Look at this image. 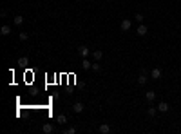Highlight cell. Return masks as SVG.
Listing matches in <instances>:
<instances>
[{
  "label": "cell",
  "mask_w": 181,
  "mask_h": 134,
  "mask_svg": "<svg viewBox=\"0 0 181 134\" xmlns=\"http://www.w3.org/2000/svg\"><path fill=\"white\" fill-rule=\"evenodd\" d=\"M56 123H58V125H65V123H67V116H65V114H58V116H56Z\"/></svg>",
  "instance_id": "7c38bea8"
},
{
  "label": "cell",
  "mask_w": 181,
  "mask_h": 134,
  "mask_svg": "<svg viewBox=\"0 0 181 134\" xmlns=\"http://www.w3.org/2000/svg\"><path fill=\"white\" fill-rule=\"evenodd\" d=\"M158 111H159V112H169V111H170V105L167 103V102H159V103H158Z\"/></svg>",
  "instance_id": "8992f818"
},
{
  "label": "cell",
  "mask_w": 181,
  "mask_h": 134,
  "mask_svg": "<svg viewBox=\"0 0 181 134\" xmlns=\"http://www.w3.org/2000/svg\"><path fill=\"white\" fill-rule=\"evenodd\" d=\"M92 56H94V60H96V62H100V60H102V58H103V53H102V51H100V49H96L94 53H92Z\"/></svg>",
  "instance_id": "4fadbf2b"
},
{
  "label": "cell",
  "mask_w": 181,
  "mask_h": 134,
  "mask_svg": "<svg viewBox=\"0 0 181 134\" xmlns=\"http://www.w3.org/2000/svg\"><path fill=\"white\" fill-rule=\"evenodd\" d=\"M18 38H20V42H27V40H29V35H27V33H18Z\"/></svg>",
  "instance_id": "9a60e30c"
},
{
  "label": "cell",
  "mask_w": 181,
  "mask_h": 134,
  "mask_svg": "<svg viewBox=\"0 0 181 134\" xmlns=\"http://www.w3.org/2000/svg\"><path fill=\"white\" fill-rule=\"evenodd\" d=\"M56 129H55V125H53V123H45L44 127H42V132L44 134H51V132H55Z\"/></svg>",
  "instance_id": "52a82bcc"
},
{
  "label": "cell",
  "mask_w": 181,
  "mask_h": 134,
  "mask_svg": "<svg viewBox=\"0 0 181 134\" xmlns=\"http://www.w3.org/2000/svg\"><path fill=\"white\" fill-rule=\"evenodd\" d=\"M13 22H15V25H22L24 24V16L22 15H16L15 18H13Z\"/></svg>",
  "instance_id": "5bb4252c"
},
{
  "label": "cell",
  "mask_w": 181,
  "mask_h": 134,
  "mask_svg": "<svg viewBox=\"0 0 181 134\" xmlns=\"http://www.w3.org/2000/svg\"><path fill=\"white\" fill-rule=\"evenodd\" d=\"M91 69L94 71V72H100V69H102V65H100V64L96 62V64H92V65H91Z\"/></svg>",
  "instance_id": "ffe728a7"
},
{
  "label": "cell",
  "mask_w": 181,
  "mask_h": 134,
  "mask_svg": "<svg viewBox=\"0 0 181 134\" xmlns=\"http://www.w3.org/2000/svg\"><path fill=\"white\" fill-rule=\"evenodd\" d=\"M89 47H87V45H80V47H78V55L80 56H82V58H87V56H89Z\"/></svg>",
  "instance_id": "277c9868"
},
{
  "label": "cell",
  "mask_w": 181,
  "mask_h": 134,
  "mask_svg": "<svg viewBox=\"0 0 181 134\" xmlns=\"http://www.w3.org/2000/svg\"><path fill=\"white\" fill-rule=\"evenodd\" d=\"M150 78L152 80H159L161 78V69H159V67H154V69L150 71Z\"/></svg>",
  "instance_id": "5b68a950"
},
{
  "label": "cell",
  "mask_w": 181,
  "mask_h": 134,
  "mask_svg": "<svg viewBox=\"0 0 181 134\" xmlns=\"http://www.w3.org/2000/svg\"><path fill=\"white\" fill-rule=\"evenodd\" d=\"M29 64V60H27V56H22V58H18V65H22V67H25Z\"/></svg>",
  "instance_id": "e0dca14e"
},
{
  "label": "cell",
  "mask_w": 181,
  "mask_h": 134,
  "mask_svg": "<svg viewBox=\"0 0 181 134\" xmlns=\"http://www.w3.org/2000/svg\"><path fill=\"white\" fill-rule=\"evenodd\" d=\"M91 65H92V64L89 62V60L83 58V62H82V67H83V69H85V71H87V69H91Z\"/></svg>",
  "instance_id": "ac0fdd59"
},
{
  "label": "cell",
  "mask_w": 181,
  "mask_h": 134,
  "mask_svg": "<svg viewBox=\"0 0 181 134\" xmlns=\"http://www.w3.org/2000/svg\"><path fill=\"white\" fill-rule=\"evenodd\" d=\"M120 27H122V31H129L130 27H132V22H130V20H122V24H120Z\"/></svg>",
  "instance_id": "ba28073f"
},
{
  "label": "cell",
  "mask_w": 181,
  "mask_h": 134,
  "mask_svg": "<svg viewBox=\"0 0 181 134\" xmlns=\"http://www.w3.org/2000/svg\"><path fill=\"white\" fill-rule=\"evenodd\" d=\"M156 111H158V107H149V109H147V114H149L150 118H154L156 116Z\"/></svg>",
  "instance_id": "2e32d148"
},
{
  "label": "cell",
  "mask_w": 181,
  "mask_h": 134,
  "mask_svg": "<svg viewBox=\"0 0 181 134\" xmlns=\"http://www.w3.org/2000/svg\"><path fill=\"white\" fill-rule=\"evenodd\" d=\"M147 80H149V78H147V69H141V72H139V76H138V83L139 85H145Z\"/></svg>",
  "instance_id": "7a4b0ae2"
},
{
  "label": "cell",
  "mask_w": 181,
  "mask_h": 134,
  "mask_svg": "<svg viewBox=\"0 0 181 134\" xmlns=\"http://www.w3.org/2000/svg\"><path fill=\"white\" fill-rule=\"evenodd\" d=\"M76 132V129L74 127H69V129H64V134H74Z\"/></svg>",
  "instance_id": "44dd1931"
},
{
  "label": "cell",
  "mask_w": 181,
  "mask_h": 134,
  "mask_svg": "<svg viewBox=\"0 0 181 134\" xmlns=\"http://www.w3.org/2000/svg\"><path fill=\"white\" fill-rule=\"evenodd\" d=\"M134 20H136V22H139V24H143V15H141V13H136V15H134Z\"/></svg>",
  "instance_id": "d6986e66"
},
{
  "label": "cell",
  "mask_w": 181,
  "mask_h": 134,
  "mask_svg": "<svg viewBox=\"0 0 181 134\" xmlns=\"http://www.w3.org/2000/svg\"><path fill=\"white\" fill-rule=\"evenodd\" d=\"M145 98H147V102H154V100H156V92H154V91H147Z\"/></svg>",
  "instance_id": "8fae6325"
},
{
  "label": "cell",
  "mask_w": 181,
  "mask_h": 134,
  "mask_svg": "<svg viewBox=\"0 0 181 134\" xmlns=\"http://www.w3.org/2000/svg\"><path fill=\"white\" fill-rule=\"evenodd\" d=\"M72 111H74L76 114H80V112H83V103H82V102H76L74 105H72Z\"/></svg>",
  "instance_id": "9c48e42d"
},
{
  "label": "cell",
  "mask_w": 181,
  "mask_h": 134,
  "mask_svg": "<svg viewBox=\"0 0 181 134\" xmlns=\"http://www.w3.org/2000/svg\"><path fill=\"white\" fill-rule=\"evenodd\" d=\"M0 35H2V36L11 35V25H2V27H0Z\"/></svg>",
  "instance_id": "30bf717a"
},
{
  "label": "cell",
  "mask_w": 181,
  "mask_h": 134,
  "mask_svg": "<svg viewBox=\"0 0 181 134\" xmlns=\"http://www.w3.org/2000/svg\"><path fill=\"white\" fill-rule=\"evenodd\" d=\"M98 132H100V134H111V132H112V129H111V125L102 123V125L98 127Z\"/></svg>",
  "instance_id": "3957f363"
},
{
  "label": "cell",
  "mask_w": 181,
  "mask_h": 134,
  "mask_svg": "<svg viewBox=\"0 0 181 134\" xmlns=\"http://www.w3.org/2000/svg\"><path fill=\"white\" fill-rule=\"evenodd\" d=\"M147 33H149V27H147L145 24H139L138 29H136V35H138V36H145Z\"/></svg>",
  "instance_id": "6da1fadb"
}]
</instances>
